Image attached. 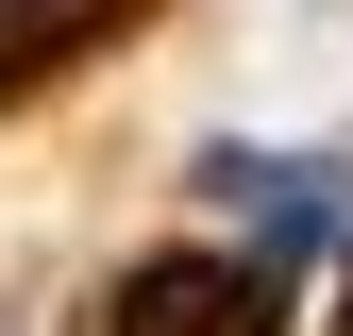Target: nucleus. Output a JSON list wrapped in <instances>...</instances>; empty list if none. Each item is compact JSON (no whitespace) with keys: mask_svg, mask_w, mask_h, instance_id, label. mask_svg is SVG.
Masks as SVG:
<instances>
[{"mask_svg":"<svg viewBox=\"0 0 353 336\" xmlns=\"http://www.w3.org/2000/svg\"><path fill=\"white\" fill-rule=\"evenodd\" d=\"M286 319V252H135L101 286V336H270Z\"/></svg>","mask_w":353,"mask_h":336,"instance_id":"nucleus-1","label":"nucleus"},{"mask_svg":"<svg viewBox=\"0 0 353 336\" xmlns=\"http://www.w3.org/2000/svg\"><path fill=\"white\" fill-rule=\"evenodd\" d=\"M202 185H219V202L252 219V252H303V235L336 219V168H303V151H270V168H252V151H219Z\"/></svg>","mask_w":353,"mask_h":336,"instance_id":"nucleus-2","label":"nucleus"}]
</instances>
